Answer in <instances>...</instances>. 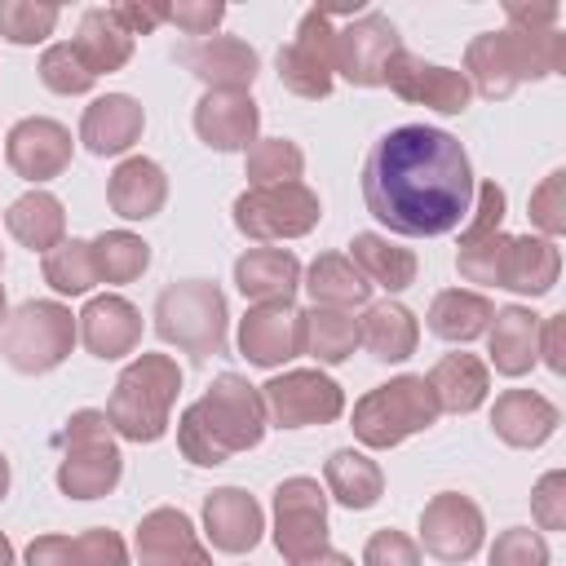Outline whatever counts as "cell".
Returning <instances> with one entry per match:
<instances>
[{
    "instance_id": "cell-14",
    "label": "cell",
    "mask_w": 566,
    "mask_h": 566,
    "mask_svg": "<svg viewBox=\"0 0 566 566\" xmlns=\"http://www.w3.org/2000/svg\"><path fill=\"white\" fill-rule=\"evenodd\" d=\"M482 539H486V517H482V509H478L469 495H460V491H438V495L420 509V544H424L429 557L460 566V562L478 557Z\"/></svg>"
},
{
    "instance_id": "cell-28",
    "label": "cell",
    "mask_w": 566,
    "mask_h": 566,
    "mask_svg": "<svg viewBox=\"0 0 566 566\" xmlns=\"http://www.w3.org/2000/svg\"><path fill=\"white\" fill-rule=\"evenodd\" d=\"M234 287L252 301V305H270V301H292L301 287V261L287 248H248L234 261Z\"/></svg>"
},
{
    "instance_id": "cell-8",
    "label": "cell",
    "mask_w": 566,
    "mask_h": 566,
    "mask_svg": "<svg viewBox=\"0 0 566 566\" xmlns=\"http://www.w3.org/2000/svg\"><path fill=\"white\" fill-rule=\"evenodd\" d=\"M75 340H80V327H75V314L62 301H22L4 318L0 354H4V363L13 371L44 376V371L66 363Z\"/></svg>"
},
{
    "instance_id": "cell-26",
    "label": "cell",
    "mask_w": 566,
    "mask_h": 566,
    "mask_svg": "<svg viewBox=\"0 0 566 566\" xmlns=\"http://www.w3.org/2000/svg\"><path fill=\"white\" fill-rule=\"evenodd\" d=\"M486 354L500 376H509V380L526 376L539 363V318L526 305L495 310L491 327H486Z\"/></svg>"
},
{
    "instance_id": "cell-50",
    "label": "cell",
    "mask_w": 566,
    "mask_h": 566,
    "mask_svg": "<svg viewBox=\"0 0 566 566\" xmlns=\"http://www.w3.org/2000/svg\"><path fill=\"white\" fill-rule=\"evenodd\" d=\"M115 9V18L124 22V31L137 40V35H150L159 22H168V4H159V0H146V4H137V0H119V4H111Z\"/></svg>"
},
{
    "instance_id": "cell-32",
    "label": "cell",
    "mask_w": 566,
    "mask_h": 566,
    "mask_svg": "<svg viewBox=\"0 0 566 566\" xmlns=\"http://www.w3.org/2000/svg\"><path fill=\"white\" fill-rule=\"evenodd\" d=\"M71 49L80 53V62H84L93 75H111V71H119V66L133 57V35L124 31V22L115 18L111 4H106V9H84Z\"/></svg>"
},
{
    "instance_id": "cell-36",
    "label": "cell",
    "mask_w": 566,
    "mask_h": 566,
    "mask_svg": "<svg viewBox=\"0 0 566 566\" xmlns=\"http://www.w3.org/2000/svg\"><path fill=\"white\" fill-rule=\"evenodd\" d=\"M491 314L495 305L482 296V292H469V287H447L433 296L424 323L438 340H451V345H469L478 340L486 327H491Z\"/></svg>"
},
{
    "instance_id": "cell-5",
    "label": "cell",
    "mask_w": 566,
    "mask_h": 566,
    "mask_svg": "<svg viewBox=\"0 0 566 566\" xmlns=\"http://www.w3.org/2000/svg\"><path fill=\"white\" fill-rule=\"evenodd\" d=\"M442 416L424 376H394L354 402V438L371 451H389L411 433L433 429Z\"/></svg>"
},
{
    "instance_id": "cell-46",
    "label": "cell",
    "mask_w": 566,
    "mask_h": 566,
    "mask_svg": "<svg viewBox=\"0 0 566 566\" xmlns=\"http://www.w3.org/2000/svg\"><path fill=\"white\" fill-rule=\"evenodd\" d=\"M363 566H420V544L394 526L367 535L363 544Z\"/></svg>"
},
{
    "instance_id": "cell-1",
    "label": "cell",
    "mask_w": 566,
    "mask_h": 566,
    "mask_svg": "<svg viewBox=\"0 0 566 566\" xmlns=\"http://www.w3.org/2000/svg\"><path fill=\"white\" fill-rule=\"evenodd\" d=\"M473 190L469 150L447 128H389L363 159V203L389 234L402 239L451 234L469 217Z\"/></svg>"
},
{
    "instance_id": "cell-44",
    "label": "cell",
    "mask_w": 566,
    "mask_h": 566,
    "mask_svg": "<svg viewBox=\"0 0 566 566\" xmlns=\"http://www.w3.org/2000/svg\"><path fill=\"white\" fill-rule=\"evenodd\" d=\"M531 221L539 226L544 239L566 234V168H553V172L531 190Z\"/></svg>"
},
{
    "instance_id": "cell-37",
    "label": "cell",
    "mask_w": 566,
    "mask_h": 566,
    "mask_svg": "<svg viewBox=\"0 0 566 566\" xmlns=\"http://www.w3.org/2000/svg\"><path fill=\"white\" fill-rule=\"evenodd\" d=\"M301 318H305V354L318 358L323 367H336L358 349V318L349 310L310 305Z\"/></svg>"
},
{
    "instance_id": "cell-31",
    "label": "cell",
    "mask_w": 566,
    "mask_h": 566,
    "mask_svg": "<svg viewBox=\"0 0 566 566\" xmlns=\"http://www.w3.org/2000/svg\"><path fill=\"white\" fill-rule=\"evenodd\" d=\"M358 345L371 349V358L380 363H402L416 354L420 345V323L407 305L398 301H376L367 305V314L358 318Z\"/></svg>"
},
{
    "instance_id": "cell-13",
    "label": "cell",
    "mask_w": 566,
    "mask_h": 566,
    "mask_svg": "<svg viewBox=\"0 0 566 566\" xmlns=\"http://www.w3.org/2000/svg\"><path fill=\"white\" fill-rule=\"evenodd\" d=\"M332 35H336L332 13L327 9H305L292 44L279 49L283 88H292L296 97H310V102L332 93V84H336V75H332Z\"/></svg>"
},
{
    "instance_id": "cell-54",
    "label": "cell",
    "mask_w": 566,
    "mask_h": 566,
    "mask_svg": "<svg viewBox=\"0 0 566 566\" xmlns=\"http://www.w3.org/2000/svg\"><path fill=\"white\" fill-rule=\"evenodd\" d=\"M0 566H18V562H13V544H9L4 531H0Z\"/></svg>"
},
{
    "instance_id": "cell-34",
    "label": "cell",
    "mask_w": 566,
    "mask_h": 566,
    "mask_svg": "<svg viewBox=\"0 0 566 566\" xmlns=\"http://www.w3.org/2000/svg\"><path fill=\"white\" fill-rule=\"evenodd\" d=\"M301 287L310 292L314 305H327V310H354L371 301V283L358 274V265L345 252H318L301 274Z\"/></svg>"
},
{
    "instance_id": "cell-4",
    "label": "cell",
    "mask_w": 566,
    "mask_h": 566,
    "mask_svg": "<svg viewBox=\"0 0 566 566\" xmlns=\"http://www.w3.org/2000/svg\"><path fill=\"white\" fill-rule=\"evenodd\" d=\"M181 394V367L168 354H137L106 402V420L128 442H159L172 424V402Z\"/></svg>"
},
{
    "instance_id": "cell-19",
    "label": "cell",
    "mask_w": 566,
    "mask_h": 566,
    "mask_svg": "<svg viewBox=\"0 0 566 566\" xmlns=\"http://www.w3.org/2000/svg\"><path fill=\"white\" fill-rule=\"evenodd\" d=\"M402 102H416V106H433L442 115H464L469 102H473V88L464 80V71H451V66H438V62H424L416 53H398V62L389 66V80H385Z\"/></svg>"
},
{
    "instance_id": "cell-24",
    "label": "cell",
    "mask_w": 566,
    "mask_h": 566,
    "mask_svg": "<svg viewBox=\"0 0 566 566\" xmlns=\"http://www.w3.org/2000/svg\"><path fill=\"white\" fill-rule=\"evenodd\" d=\"M562 424V411L535 394V389H504L491 407V429L500 442L517 447V451H531V447H544Z\"/></svg>"
},
{
    "instance_id": "cell-17",
    "label": "cell",
    "mask_w": 566,
    "mask_h": 566,
    "mask_svg": "<svg viewBox=\"0 0 566 566\" xmlns=\"http://www.w3.org/2000/svg\"><path fill=\"white\" fill-rule=\"evenodd\" d=\"M177 62L208 84V93H248L256 71H261V57L248 40H234V35H203V40H190Z\"/></svg>"
},
{
    "instance_id": "cell-57",
    "label": "cell",
    "mask_w": 566,
    "mask_h": 566,
    "mask_svg": "<svg viewBox=\"0 0 566 566\" xmlns=\"http://www.w3.org/2000/svg\"><path fill=\"white\" fill-rule=\"evenodd\" d=\"M0 270H4V252H0Z\"/></svg>"
},
{
    "instance_id": "cell-52",
    "label": "cell",
    "mask_w": 566,
    "mask_h": 566,
    "mask_svg": "<svg viewBox=\"0 0 566 566\" xmlns=\"http://www.w3.org/2000/svg\"><path fill=\"white\" fill-rule=\"evenodd\" d=\"M562 332H566V314H548L544 323H539V358L548 363V371H566V340H562Z\"/></svg>"
},
{
    "instance_id": "cell-20",
    "label": "cell",
    "mask_w": 566,
    "mask_h": 566,
    "mask_svg": "<svg viewBox=\"0 0 566 566\" xmlns=\"http://www.w3.org/2000/svg\"><path fill=\"white\" fill-rule=\"evenodd\" d=\"M75 327H80V340L93 358H124L142 345V310L128 301V296H93L80 314H75Z\"/></svg>"
},
{
    "instance_id": "cell-15",
    "label": "cell",
    "mask_w": 566,
    "mask_h": 566,
    "mask_svg": "<svg viewBox=\"0 0 566 566\" xmlns=\"http://www.w3.org/2000/svg\"><path fill=\"white\" fill-rule=\"evenodd\" d=\"M239 354L252 367H283L305 354V318L292 301L252 305L239 323Z\"/></svg>"
},
{
    "instance_id": "cell-35",
    "label": "cell",
    "mask_w": 566,
    "mask_h": 566,
    "mask_svg": "<svg viewBox=\"0 0 566 566\" xmlns=\"http://www.w3.org/2000/svg\"><path fill=\"white\" fill-rule=\"evenodd\" d=\"M4 226L9 234L31 248V252H53L62 239H66V212H62V199L49 195V190H27L9 203L4 212Z\"/></svg>"
},
{
    "instance_id": "cell-47",
    "label": "cell",
    "mask_w": 566,
    "mask_h": 566,
    "mask_svg": "<svg viewBox=\"0 0 566 566\" xmlns=\"http://www.w3.org/2000/svg\"><path fill=\"white\" fill-rule=\"evenodd\" d=\"M75 557H80V566H128L124 539L115 531H106V526L80 531L75 535Z\"/></svg>"
},
{
    "instance_id": "cell-10",
    "label": "cell",
    "mask_w": 566,
    "mask_h": 566,
    "mask_svg": "<svg viewBox=\"0 0 566 566\" xmlns=\"http://www.w3.org/2000/svg\"><path fill=\"white\" fill-rule=\"evenodd\" d=\"M398 53H402L398 27L385 13L367 9L354 22L336 27V35H332V75H340L358 88H380L389 80V66L398 62Z\"/></svg>"
},
{
    "instance_id": "cell-53",
    "label": "cell",
    "mask_w": 566,
    "mask_h": 566,
    "mask_svg": "<svg viewBox=\"0 0 566 566\" xmlns=\"http://www.w3.org/2000/svg\"><path fill=\"white\" fill-rule=\"evenodd\" d=\"M287 566H354V557L349 553H336V548H318V553H310L301 562H287Z\"/></svg>"
},
{
    "instance_id": "cell-42",
    "label": "cell",
    "mask_w": 566,
    "mask_h": 566,
    "mask_svg": "<svg viewBox=\"0 0 566 566\" xmlns=\"http://www.w3.org/2000/svg\"><path fill=\"white\" fill-rule=\"evenodd\" d=\"M40 80H44V88L49 93H62V97H80V93H88L93 84H97V75L80 62V53L71 49V40L66 44H49L44 53H40Z\"/></svg>"
},
{
    "instance_id": "cell-11",
    "label": "cell",
    "mask_w": 566,
    "mask_h": 566,
    "mask_svg": "<svg viewBox=\"0 0 566 566\" xmlns=\"http://www.w3.org/2000/svg\"><path fill=\"white\" fill-rule=\"evenodd\" d=\"M261 402L270 424L305 429V424H332L345 411V389L318 367H292L261 385Z\"/></svg>"
},
{
    "instance_id": "cell-23",
    "label": "cell",
    "mask_w": 566,
    "mask_h": 566,
    "mask_svg": "<svg viewBox=\"0 0 566 566\" xmlns=\"http://www.w3.org/2000/svg\"><path fill=\"white\" fill-rule=\"evenodd\" d=\"M261 128V111L252 102V93H203L195 106V133L208 150H248L256 142Z\"/></svg>"
},
{
    "instance_id": "cell-38",
    "label": "cell",
    "mask_w": 566,
    "mask_h": 566,
    "mask_svg": "<svg viewBox=\"0 0 566 566\" xmlns=\"http://www.w3.org/2000/svg\"><path fill=\"white\" fill-rule=\"evenodd\" d=\"M88 243H93L97 283H133L150 265V243L142 234H133V230H102Z\"/></svg>"
},
{
    "instance_id": "cell-12",
    "label": "cell",
    "mask_w": 566,
    "mask_h": 566,
    "mask_svg": "<svg viewBox=\"0 0 566 566\" xmlns=\"http://www.w3.org/2000/svg\"><path fill=\"white\" fill-rule=\"evenodd\" d=\"M274 548L287 562L327 548V491L314 478H283L274 486Z\"/></svg>"
},
{
    "instance_id": "cell-7",
    "label": "cell",
    "mask_w": 566,
    "mask_h": 566,
    "mask_svg": "<svg viewBox=\"0 0 566 566\" xmlns=\"http://www.w3.org/2000/svg\"><path fill=\"white\" fill-rule=\"evenodd\" d=\"M226 296L208 279L168 283L155 301V332L164 345H177L195 358L226 354Z\"/></svg>"
},
{
    "instance_id": "cell-51",
    "label": "cell",
    "mask_w": 566,
    "mask_h": 566,
    "mask_svg": "<svg viewBox=\"0 0 566 566\" xmlns=\"http://www.w3.org/2000/svg\"><path fill=\"white\" fill-rule=\"evenodd\" d=\"M504 18L517 31H557V4H517V0H509Z\"/></svg>"
},
{
    "instance_id": "cell-16",
    "label": "cell",
    "mask_w": 566,
    "mask_h": 566,
    "mask_svg": "<svg viewBox=\"0 0 566 566\" xmlns=\"http://www.w3.org/2000/svg\"><path fill=\"white\" fill-rule=\"evenodd\" d=\"M4 159L22 181H53L71 168V128L49 115H27L9 128Z\"/></svg>"
},
{
    "instance_id": "cell-6",
    "label": "cell",
    "mask_w": 566,
    "mask_h": 566,
    "mask_svg": "<svg viewBox=\"0 0 566 566\" xmlns=\"http://www.w3.org/2000/svg\"><path fill=\"white\" fill-rule=\"evenodd\" d=\"M62 460H57V491L71 500H97L111 495L124 478V455L115 442V429L106 411H75L62 429Z\"/></svg>"
},
{
    "instance_id": "cell-22",
    "label": "cell",
    "mask_w": 566,
    "mask_h": 566,
    "mask_svg": "<svg viewBox=\"0 0 566 566\" xmlns=\"http://www.w3.org/2000/svg\"><path fill=\"white\" fill-rule=\"evenodd\" d=\"M562 274V252L544 234H509L495 261V287H509L517 296H544L553 292Z\"/></svg>"
},
{
    "instance_id": "cell-18",
    "label": "cell",
    "mask_w": 566,
    "mask_h": 566,
    "mask_svg": "<svg viewBox=\"0 0 566 566\" xmlns=\"http://www.w3.org/2000/svg\"><path fill=\"white\" fill-rule=\"evenodd\" d=\"M133 548L137 566H212V553L199 544L195 522L172 504H159L137 522Z\"/></svg>"
},
{
    "instance_id": "cell-39",
    "label": "cell",
    "mask_w": 566,
    "mask_h": 566,
    "mask_svg": "<svg viewBox=\"0 0 566 566\" xmlns=\"http://www.w3.org/2000/svg\"><path fill=\"white\" fill-rule=\"evenodd\" d=\"M243 177L248 186H283V181H301L305 172V150L287 137H256L243 150Z\"/></svg>"
},
{
    "instance_id": "cell-56",
    "label": "cell",
    "mask_w": 566,
    "mask_h": 566,
    "mask_svg": "<svg viewBox=\"0 0 566 566\" xmlns=\"http://www.w3.org/2000/svg\"><path fill=\"white\" fill-rule=\"evenodd\" d=\"M4 318H9V314H4V287H0V323H4Z\"/></svg>"
},
{
    "instance_id": "cell-49",
    "label": "cell",
    "mask_w": 566,
    "mask_h": 566,
    "mask_svg": "<svg viewBox=\"0 0 566 566\" xmlns=\"http://www.w3.org/2000/svg\"><path fill=\"white\" fill-rule=\"evenodd\" d=\"M22 566H80L75 539H71V535H35V539L27 544Z\"/></svg>"
},
{
    "instance_id": "cell-2",
    "label": "cell",
    "mask_w": 566,
    "mask_h": 566,
    "mask_svg": "<svg viewBox=\"0 0 566 566\" xmlns=\"http://www.w3.org/2000/svg\"><path fill=\"white\" fill-rule=\"evenodd\" d=\"M265 402L261 389L234 371H221L203 398H195L177 420V447L190 464L212 469L239 451H252L265 438Z\"/></svg>"
},
{
    "instance_id": "cell-40",
    "label": "cell",
    "mask_w": 566,
    "mask_h": 566,
    "mask_svg": "<svg viewBox=\"0 0 566 566\" xmlns=\"http://www.w3.org/2000/svg\"><path fill=\"white\" fill-rule=\"evenodd\" d=\"M44 283L57 296H84L97 283V265H93V243L88 239H62L53 252H44Z\"/></svg>"
},
{
    "instance_id": "cell-25",
    "label": "cell",
    "mask_w": 566,
    "mask_h": 566,
    "mask_svg": "<svg viewBox=\"0 0 566 566\" xmlns=\"http://www.w3.org/2000/svg\"><path fill=\"white\" fill-rule=\"evenodd\" d=\"M146 128V111L137 97L128 93H106V97H93L84 106V119H80V142L93 150V155H124Z\"/></svg>"
},
{
    "instance_id": "cell-41",
    "label": "cell",
    "mask_w": 566,
    "mask_h": 566,
    "mask_svg": "<svg viewBox=\"0 0 566 566\" xmlns=\"http://www.w3.org/2000/svg\"><path fill=\"white\" fill-rule=\"evenodd\" d=\"M57 4H35V0H0V35L9 44H40L57 27Z\"/></svg>"
},
{
    "instance_id": "cell-3",
    "label": "cell",
    "mask_w": 566,
    "mask_h": 566,
    "mask_svg": "<svg viewBox=\"0 0 566 566\" xmlns=\"http://www.w3.org/2000/svg\"><path fill=\"white\" fill-rule=\"evenodd\" d=\"M566 66V35L562 31H482L464 49V80L482 97H509L526 80H548Z\"/></svg>"
},
{
    "instance_id": "cell-43",
    "label": "cell",
    "mask_w": 566,
    "mask_h": 566,
    "mask_svg": "<svg viewBox=\"0 0 566 566\" xmlns=\"http://www.w3.org/2000/svg\"><path fill=\"white\" fill-rule=\"evenodd\" d=\"M553 553H548V539L531 526H509L495 535L491 553H486V566H548Z\"/></svg>"
},
{
    "instance_id": "cell-30",
    "label": "cell",
    "mask_w": 566,
    "mask_h": 566,
    "mask_svg": "<svg viewBox=\"0 0 566 566\" xmlns=\"http://www.w3.org/2000/svg\"><path fill=\"white\" fill-rule=\"evenodd\" d=\"M323 491H327V500H336V504L358 513V509H371L385 495V473L367 451L340 447L323 464Z\"/></svg>"
},
{
    "instance_id": "cell-33",
    "label": "cell",
    "mask_w": 566,
    "mask_h": 566,
    "mask_svg": "<svg viewBox=\"0 0 566 566\" xmlns=\"http://www.w3.org/2000/svg\"><path fill=\"white\" fill-rule=\"evenodd\" d=\"M349 261L358 265V274L371 287H385V292H407L416 283V270H420L411 248H398V243H389L385 234H371V230H358L349 239Z\"/></svg>"
},
{
    "instance_id": "cell-27",
    "label": "cell",
    "mask_w": 566,
    "mask_h": 566,
    "mask_svg": "<svg viewBox=\"0 0 566 566\" xmlns=\"http://www.w3.org/2000/svg\"><path fill=\"white\" fill-rule=\"evenodd\" d=\"M106 199H111L115 217L146 221L168 203V172L146 155H128L124 164H115V172L106 181Z\"/></svg>"
},
{
    "instance_id": "cell-29",
    "label": "cell",
    "mask_w": 566,
    "mask_h": 566,
    "mask_svg": "<svg viewBox=\"0 0 566 566\" xmlns=\"http://www.w3.org/2000/svg\"><path fill=\"white\" fill-rule=\"evenodd\" d=\"M429 389L438 398L442 411L451 416H469L486 402L491 394V367L478 358V354H442L433 367H429Z\"/></svg>"
},
{
    "instance_id": "cell-9",
    "label": "cell",
    "mask_w": 566,
    "mask_h": 566,
    "mask_svg": "<svg viewBox=\"0 0 566 566\" xmlns=\"http://www.w3.org/2000/svg\"><path fill=\"white\" fill-rule=\"evenodd\" d=\"M230 212L239 234L256 243H274V239L310 234L323 217V203L305 181H283V186H248Z\"/></svg>"
},
{
    "instance_id": "cell-21",
    "label": "cell",
    "mask_w": 566,
    "mask_h": 566,
    "mask_svg": "<svg viewBox=\"0 0 566 566\" xmlns=\"http://www.w3.org/2000/svg\"><path fill=\"white\" fill-rule=\"evenodd\" d=\"M265 513L243 486H217L203 495V535L217 553H252L261 544Z\"/></svg>"
},
{
    "instance_id": "cell-45",
    "label": "cell",
    "mask_w": 566,
    "mask_h": 566,
    "mask_svg": "<svg viewBox=\"0 0 566 566\" xmlns=\"http://www.w3.org/2000/svg\"><path fill=\"white\" fill-rule=\"evenodd\" d=\"M531 513L539 531H566V473L562 469H548L531 486Z\"/></svg>"
},
{
    "instance_id": "cell-55",
    "label": "cell",
    "mask_w": 566,
    "mask_h": 566,
    "mask_svg": "<svg viewBox=\"0 0 566 566\" xmlns=\"http://www.w3.org/2000/svg\"><path fill=\"white\" fill-rule=\"evenodd\" d=\"M4 491H9V460L0 455V500H4Z\"/></svg>"
},
{
    "instance_id": "cell-48",
    "label": "cell",
    "mask_w": 566,
    "mask_h": 566,
    "mask_svg": "<svg viewBox=\"0 0 566 566\" xmlns=\"http://www.w3.org/2000/svg\"><path fill=\"white\" fill-rule=\"evenodd\" d=\"M221 18H226L221 0H177V4H168V22L181 27L186 35H199V40L212 35L221 27Z\"/></svg>"
}]
</instances>
